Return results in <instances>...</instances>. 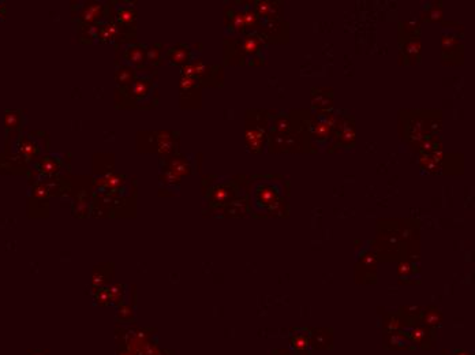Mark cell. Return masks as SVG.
I'll use <instances>...</instances> for the list:
<instances>
[{"mask_svg": "<svg viewBox=\"0 0 475 355\" xmlns=\"http://www.w3.org/2000/svg\"><path fill=\"white\" fill-rule=\"evenodd\" d=\"M275 178L276 177H273V179L259 180L253 190L254 205L259 209L277 212L284 205V201L281 199V184L278 183V180H275Z\"/></svg>", "mask_w": 475, "mask_h": 355, "instance_id": "obj_1", "label": "cell"}, {"mask_svg": "<svg viewBox=\"0 0 475 355\" xmlns=\"http://www.w3.org/2000/svg\"><path fill=\"white\" fill-rule=\"evenodd\" d=\"M354 118L351 114L346 112V115H336L335 126H333V141L341 148H353L355 145V127Z\"/></svg>", "mask_w": 475, "mask_h": 355, "instance_id": "obj_2", "label": "cell"}, {"mask_svg": "<svg viewBox=\"0 0 475 355\" xmlns=\"http://www.w3.org/2000/svg\"><path fill=\"white\" fill-rule=\"evenodd\" d=\"M150 82L152 81H150L149 78H139V79H137L134 82V90H133V93H134L137 99H145V97H148L150 92V85H152Z\"/></svg>", "mask_w": 475, "mask_h": 355, "instance_id": "obj_10", "label": "cell"}, {"mask_svg": "<svg viewBox=\"0 0 475 355\" xmlns=\"http://www.w3.org/2000/svg\"><path fill=\"white\" fill-rule=\"evenodd\" d=\"M455 355H469L467 353H463V351H460V353H457V354H455Z\"/></svg>", "mask_w": 475, "mask_h": 355, "instance_id": "obj_19", "label": "cell"}, {"mask_svg": "<svg viewBox=\"0 0 475 355\" xmlns=\"http://www.w3.org/2000/svg\"><path fill=\"white\" fill-rule=\"evenodd\" d=\"M254 11L257 13L258 18L262 20H278L280 15V3L277 1H257Z\"/></svg>", "mask_w": 475, "mask_h": 355, "instance_id": "obj_7", "label": "cell"}, {"mask_svg": "<svg viewBox=\"0 0 475 355\" xmlns=\"http://www.w3.org/2000/svg\"><path fill=\"white\" fill-rule=\"evenodd\" d=\"M119 20H123L124 23H130L131 20H134V15H136V11L133 10V8H122L120 11H119Z\"/></svg>", "mask_w": 475, "mask_h": 355, "instance_id": "obj_17", "label": "cell"}, {"mask_svg": "<svg viewBox=\"0 0 475 355\" xmlns=\"http://www.w3.org/2000/svg\"><path fill=\"white\" fill-rule=\"evenodd\" d=\"M441 320V316L438 313L437 309H433V310H425V317H423V321L429 324V325H437L438 322Z\"/></svg>", "mask_w": 475, "mask_h": 355, "instance_id": "obj_16", "label": "cell"}, {"mask_svg": "<svg viewBox=\"0 0 475 355\" xmlns=\"http://www.w3.org/2000/svg\"><path fill=\"white\" fill-rule=\"evenodd\" d=\"M262 47H264L262 37L256 33L247 34L242 42V49L244 51V54L251 55V56H256L262 49Z\"/></svg>", "mask_w": 475, "mask_h": 355, "instance_id": "obj_8", "label": "cell"}, {"mask_svg": "<svg viewBox=\"0 0 475 355\" xmlns=\"http://www.w3.org/2000/svg\"><path fill=\"white\" fill-rule=\"evenodd\" d=\"M191 58V51L190 48L184 44H177L174 47H171L167 52V59L177 64V66H186L190 63Z\"/></svg>", "mask_w": 475, "mask_h": 355, "instance_id": "obj_6", "label": "cell"}, {"mask_svg": "<svg viewBox=\"0 0 475 355\" xmlns=\"http://www.w3.org/2000/svg\"><path fill=\"white\" fill-rule=\"evenodd\" d=\"M126 58L131 63H134L137 66H141L143 61H145V51H143L142 45L129 48V51L126 52Z\"/></svg>", "mask_w": 475, "mask_h": 355, "instance_id": "obj_12", "label": "cell"}, {"mask_svg": "<svg viewBox=\"0 0 475 355\" xmlns=\"http://www.w3.org/2000/svg\"><path fill=\"white\" fill-rule=\"evenodd\" d=\"M230 29H232L237 33H242V32L246 30L243 11L238 10V11H235V13H232L230 15Z\"/></svg>", "mask_w": 475, "mask_h": 355, "instance_id": "obj_11", "label": "cell"}, {"mask_svg": "<svg viewBox=\"0 0 475 355\" xmlns=\"http://www.w3.org/2000/svg\"><path fill=\"white\" fill-rule=\"evenodd\" d=\"M307 344H309V341H307V339L303 337V336H297V337L294 339V346H295L297 348H299V350L306 348L307 347Z\"/></svg>", "mask_w": 475, "mask_h": 355, "instance_id": "obj_18", "label": "cell"}, {"mask_svg": "<svg viewBox=\"0 0 475 355\" xmlns=\"http://www.w3.org/2000/svg\"><path fill=\"white\" fill-rule=\"evenodd\" d=\"M161 45L155 44L148 48V61L150 64H161Z\"/></svg>", "mask_w": 475, "mask_h": 355, "instance_id": "obj_13", "label": "cell"}, {"mask_svg": "<svg viewBox=\"0 0 475 355\" xmlns=\"http://www.w3.org/2000/svg\"><path fill=\"white\" fill-rule=\"evenodd\" d=\"M131 77H133V73L131 70L127 67L120 68L116 74V79H118V83L120 86H124V85H129L130 81H131Z\"/></svg>", "mask_w": 475, "mask_h": 355, "instance_id": "obj_15", "label": "cell"}, {"mask_svg": "<svg viewBox=\"0 0 475 355\" xmlns=\"http://www.w3.org/2000/svg\"><path fill=\"white\" fill-rule=\"evenodd\" d=\"M312 105L316 108V114H328L333 107L332 89L317 88L312 90Z\"/></svg>", "mask_w": 475, "mask_h": 355, "instance_id": "obj_5", "label": "cell"}, {"mask_svg": "<svg viewBox=\"0 0 475 355\" xmlns=\"http://www.w3.org/2000/svg\"><path fill=\"white\" fill-rule=\"evenodd\" d=\"M231 187H228L225 184H220L212 191V199L215 204H225V201H228V198H231Z\"/></svg>", "mask_w": 475, "mask_h": 355, "instance_id": "obj_9", "label": "cell"}, {"mask_svg": "<svg viewBox=\"0 0 475 355\" xmlns=\"http://www.w3.org/2000/svg\"><path fill=\"white\" fill-rule=\"evenodd\" d=\"M253 120H254V116H253ZM266 126H268V122L262 123V115L258 116V123H256L254 120L251 124L246 126L244 139H246V146L251 153H259L264 150L265 141L268 138Z\"/></svg>", "mask_w": 475, "mask_h": 355, "instance_id": "obj_3", "label": "cell"}, {"mask_svg": "<svg viewBox=\"0 0 475 355\" xmlns=\"http://www.w3.org/2000/svg\"><path fill=\"white\" fill-rule=\"evenodd\" d=\"M441 15H442L441 6H440V3H438V4L435 3V6L430 7V10H429V11H426V13H425V17H423V20H430V22H435V20H441Z\"/></svg>", "mask_w": 475, "mask_h": 355, "instance_id": "obj_14", "label": "cell"}, {"mask_svg": "<svg viewBox=\"0 0 475 355\" xmlns=\"http://www.w3.org/2000/svg\"><path fill=\"white\" fill-rule=\"evenodd\" d=\"M448 52V58L444 60V63H449L452 64V60H456L455 64H462L463 58L459 56L463 55V45L460 44V37L459 34L456 33H444L442 36V56Z\"/></svg>", "mask_w": 475, "mask_h": 355, "instance_id": "obj_4", "label": "cell"}]
</instances>
